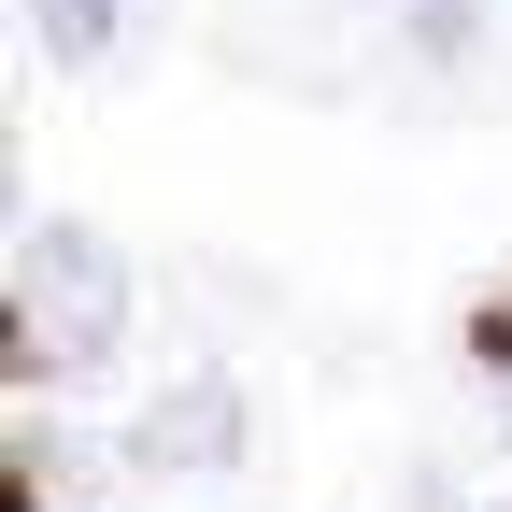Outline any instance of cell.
Wrapping results in <instances>:
<instances>
[{"mask_svg": "<svg viewBox=\"0 0 512 512\" xmlns=\"http://www.w3.org/2000/svg\"><path fill=\"white\" fill-rule=\"evenodd\" d=\"M128 342V256L72 214H43L15 242V299H0V370L15 384H86Z\"/></svg>", "mask_w": 512, "mask_h": 512, "instance_id": "cell-1", "label": "cell"}, {"mask_svg": "<svg viewBox=\"0 0 512 512\" xmlns=\"http://www.w3.org/2000/svg\"><path fill=\"white\" fill-rule=\"evenodd\" d=\"M242 441H256L242 384H228V370H185V384H157V399L128 413V470H157V484H185V470H242Z\"/></svg>", "mask_w": 512, "mask_h": 512, "instance_id": "cell-2", "label": "cell"}, {"mask_svg": "<svg viewBox=\"0 0 512 512\" xmlns=\"http://www.w3.org/2000/svg\"><path fill=\"white\" fill-rule=\"evenodd\" d=\"M29 29H43L57 72H128L157 43V0H29Z\"/></svg>", "mask_w": 512, "mask_h": 512, "instance_id": "cell-3", "label": "cell"}, {"mask_svg": "<svg viewBox=\"0 0 512 512\" xmlns=\"http://www.w3.org/2000/svg\"><path fill=\"white\" fill-rule=\"evenodd\" d=\"M57 484H72V456H57V427H15V512H57Z\"/></svg>", "mask_w": 512, "mask_h": 512, "instance_id": "cell-4", "label": "cell"}, {"mask_svg": "<svg viewBox=\"0 0 512 512\" xmlns=\"http://www.w3.org/2000/svg\"><path fill=\"white\" fill-rule=\"evenodd\" d=\"M484 43V0H413V57H470Z\"/></svg>", "mask_w": 512, "mask_h": 512, "instance_id": "cell-5", "label": "cell"}, {"mask_svg": "<svg viewBox=\"0 0 512 512\" xmlns=\"http://www.w3.org/2000/svg\"><path fill=\"white\" fill-rule=\"evenodd\" d=\"M498 441H512V370H498Z\"/></svg>", "mask_w": 512, "mask_h": 512, "instance_id": "cell-6", "label": "cell"}]
</instances>
